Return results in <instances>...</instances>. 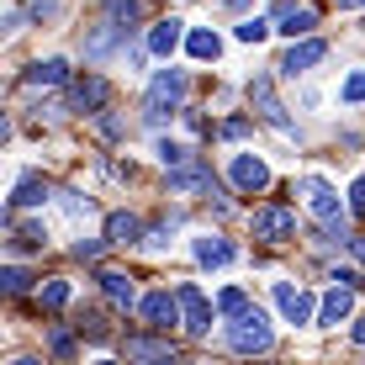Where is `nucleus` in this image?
<instances>
[{
	"label": "nucleus",
	"mask_w": 365,
	"mask_h": 365,
	"mask_svg": "<svg viewBox=\"0 0 365 365\" xmlns=\"http://www.w3.org/2000/svg\"><path fill=\"white\" fill-rule=\"evenodd\" d=\"M222 133H228V138H244V133H249V117H228V122H222Z\"/></svg>",
	"instance_id": "36"
},
{
	"label": "nucleus",
	"mask_w": 365,
	"mask_h": 365,
	"mask_svg": "<svg viewBox=\"0 0 365 365\" xmlns=\"http://www.w3.org/2000/svg\"><path fill=\"white\" fill-rule=\"evenodd\" d=\"M122 37H128V27H122V21H101V32L91 37V43H85V53H91V58H106L111 48L122 43Z\"/></svg>",
	"instance_id": "21"
},
{
	"label": "nucleus",
	"mask_w": 365,
	"mask_h": 365,
	"mask_svg": "<svg viewBox=\"0 0 365 365\" xmlns=\"http://www.w3.org/2000/svg\"><path fill=\"white\" fill-rule=\"evenodd\" d=\"M275 307H281L286 323H312V318H318L312 292H302V286H292V281H275Z\"/></svg>",
	"instance_id": "8"
},
{
	"label": "nucleus",
	"mask_w": 365,
	"mask_h": 365,
	"mask_svg": "<svg viewBox=\"0 0 365 365\" xmlns=\"http://www.w3.org/2000/svg\"><path fill=\"white\" fill-rule=\"evenodd\" d=\"M365 6V0H339V11H360Z\"/></svg>",
	"instance_id": "40"
},
{
	"label": "nucleus",
	"mask_w": 365,
	"mask_h": 365,
	"mask_svg": "<svg viewBox=\"0 0 365 365\" xmlns=\"http://www.w3.org/2000/svg\"><path fill=\"white\" fill-rule=\"evenodd\" d=\"M128 360H133V365H175V349H170V339L133 334V339H128Z\"/></svg>",
	"instance_id": "11"
},
{
	"label": "nucleus",
	"mask_w": 365,
	"mask_h": 365,
	"mask_svg": "<svg viewBox=\"0 0 365 365\" xmlns=\"http://www.w3.org/2000/svg\"><path fill=\"white\" fill-rule=\"evenodd\" d=\"M106 244H143V217H133V212H111V217H106Z\"/></svg>",
	"instance_id": "17"
},
{
	"label": "nucleus",
	"mask_w": 365,
	"mask_h": 365,
	"mask_svg": "<svg viewBox=\"0 0 365 365\" xmlns=\"http://www.w3.org/2000/svg\"><path fill=\"white\" fill-rule=\"evenodd\" d=\"M69 297H74V292H69V281H48V286H43V307H53V312H58V307H69Z\"/></svg>",
	"instance_id": "28"
},
{
	"label": "nucleus",
	"mask_w": 365,
	"mask_h": 365,
	"mask_svg": "<svg viewBox=\"0 0 365 365\" xmlns=\"http://www.w3.org/2000/svg\"><path fill=\"white\" fill-rule=\"evenodd\" d=\"M96 365H117V360H96Z\"/></svg>",
	"instance_id": "43"
},
{
	"label": "nucleus",
	"mask_w": 365,
	"mask_h": 365,
	"mask_svg": "<svg viewBox=\"0 0 365 365\" xmlns=\"http://www.w3.org/2000/svg\"><path fill=\"white\" fill-rule=\"evenodd\" d=\"M323 58H329V43H318V37H302V43L286 48V58H281L275 69H281L286 80H297V74H307L312 64H323Z\"/></svg>",
	"instance_id": "10"
},
{
	"label": "nucleus",
	"mask_w": 365,
	"mask_h": 365,
	"mask_svg": "<svg viewBox=\"0 0 365 365\" xmlns=\"http://www.w3.org/2000/svg\"><path fill=\"white\" fill-rule=\"evenodd\" d=\"M80 334H91V339H106V323H101L96 312H85V318H80Z\"/></svg>",
	"instance_id": "35"
},
{
	"label": "nucleus",
	"mask_w": 365,
	"mask_h": 365,
	"mask_svg": "<svg viewBox=\"0 0 365 365\" xmlns=\"http://www.w3.org/2000/svg\"><path fill=\"white\" fill-rule=\"evenodd\" d=\"M191 255L201 259V265H233V244L228 238H196Z\"/></svg>",
	"instance_id": "20"
},
{
	"label": "nucleus",
	"mask_w": 365,
	"mask_h": 365,
	"mask_svg": "<svg viewBox=\"0 0 365 365\" xmlns=\"http://www.w3.org/2000/svg\"><path fill=\"white\" fill-rule=\"evenodd\" d=\"M334 286H360V270H334Z\"/></svg>",
	"instance_id": "37"
},
{
	"label": "nucleus",
	"mask_w": 365,
	"mask_h": 365,
	"mask_svg": "<svg viewBox=\"0 0 365 365\" xmlns=\"http://www.w3.org/2000/svg\"><path fill=\"white\" fill-rule=\"evenodd\" d=\"M159 159H165V170H185V165H191V148H180V143H159Z\"/></svg>",
	"instance_id": "30"
},
{
	"label": "nucleus",
	"mask_w": 365,
	"mask_h": 365,
	"mask_svg": "<svg viewBox=\"0 0 365 365\" xmlns=\"http://www.w3.org/2000/svg\"><path fill=\"white\" fill-rule=\"evenodd\" d=\"M222 6H233V11H244V6H249V0H222Z\"/></svg>",
	"instance_id": "41"
},
{
	"label": "nucleus",
	"mask_w": 365,
	"mask_h": 365,
	"mask_svg": "<svg viewBox=\"0 0 365 365\" xmlns=\"http://www.w3.org/2000/svg\"><path fill=\"white\" fill-rule=\"evenodd\" d=\"M185 96V69H159L148 85V122H165Z\"/></svg>",
	"instance_id": "4"
},
{
	"label": "nucleus",
	"mask_w": 365,
	"mask_h": 365,
	"mask_svg": "<svg viewBox=\"0 0 365 365\" xmlns=\"http://www.w3.org/2000/svg\"><path fill=\"white\" fill-rule=\"evenodd\" d=\"M349 334H355V344L365 349V318H355V329H349Z\"/></svg>",
	"instance_id": "39"
},
{
	"label": "nucleus",
	"mask_w": 365,
	"mask_h": 365,
	"mask_svg": "<svg viewBox=\"0 0 365 365\" xmlns=\"http://www.w3.org/2000/svg\"><path fill=\"white\" fill-rule=\"evenodd\" d=\"M349 255H355L360 265H365V233H355V238H349Z\"/></svg>",
	"instance_id": "38"
},
{
	"label": "nucleus",
	"mask_w": 365,
	"mask_h": 365,
	"mask_svg": "<svg viewBox=\"0 0 365 365\" xmlns=\"http://www.w3.org/2000/svg\"><path fill=\"white\" fill-rule=\"evenodd\" d=\"M175 297H180V329L201 339V334L212 329V302L201 297V286H191V281H180V286H175Z\"/></svg>",
	"instance_id": "6"
},
{
	"label": "nucleus",
	"mask_w": 365,
	"mask_h": 365,
	"mask_svg": "<svg viewBox=\"0 0 365 365\" xmlns=\"http://www.w3.org/2000/svg\"><path fill=\"white\" fill-rule=\"evenodd\" d=\"M228 344L238 349V355H265V349L275 344V329H270V318L259 307H249L244 318H233V329H228Z\"/></svg>",
	"instance_id": "2"
},
{
	"label": "nucleus",
	"mask_w": 365,
	"mask_h": 365,
	"mask_svg": "<svg viewBox=\"0 0 365 365\" xmlns=\"http://www.w3.org/2000/svg\"><path fill=\"white\" fill-rule=\"evenodd\" d=\"M0 286H6L11 297H21V292H32V275L21 265H6V270H0Z\"/></svg>",
	"instance_id": "26"
},
{
	"label": "nucleus",
	"mask_w": 365,
	"mask_h": 365,
	"mask_svg": "<svg viewBox=\"0 0 365 365\" xmlns=\"http://www.w3.org/2000/svg\"><path fill=\"white\" fill-rule=\"evenodd\" d=\"M228 180H233L238 196H255V191H265V185H270V165H265L259 154H233Z\"/></svg>",
	"instance_id": "7"
},
{
	"label": "nucleus",
	"mask_w": 365,
	"mask_h": 365,
	"mask_svg": "<svg viewBox=\"0 0 365 365\" xmlns=\"http://www.w3.org/2000/svg\"><path fill=\"white\" fill-rule=\"evenodd\" d=\"M101 244H106V238H80V244H74V259H96Z\"/></svg>",
	"instance_id": "34"
},
{
	"label": "nucleus",
	"mask_w": 365,
	"mask_h": 365,
	"mask_svg": "<svg viewBox=\"0 0 365 365\" xmlns=\"http://www.w3.org/2000/svg\"><path fill=\"white\" fill-rule=\"evenodd\" d=\"M349 312H355V286H329V297L318 302V323L334 329V323H344Z\"/></svg>",
	"instance_id": "13"
},
{
	"label": "nucleus",
	"mask_w": 365,
	"mask_h": 365,
	"mask_svg": "<svg viewBox=\"0 0 365 365\" xmlns=\"http://www.w3.org/2000/svg\"><path fill=\"white\" fill-rule=\"evenodd\" d=\"M344 101H349V106H355V101H365V69H355V74L344 80Z\"/></svg>",
	"instance_id": "31"
},
{
	"label": "nucleus",
	"mask_w": 365,
	"mask_h": 365,
	"mask_svg": "<svg viewBox=\"0 0 365 365\" xmlns=\"http://www.w3.org/2000/svg\"><path fill=\"white\" fill-rule=\"evenodd\" d=\"M48 233L43 228H11V249H43Z\"/></svg>",
	"instance_id": "29"
},
{
	"label": "nucleus",
	"mask_w": 365,
	"mask_h": 365,
	"mask_svg": "<svg viewBox=\"0 0 365 365\" xmlns=\"http://www.w3.org/2000/svg\"><path fill=\"white\" fill-rule=\"evenodd\" d=\"M217 312H222V318H244V312H249V297L238 292V286H228V292L217 297Z\"/></svg>",
	"instance_id": "25"
},
{
	"label": "nucleus",
	"mask_w": 365,
	"mask_h": 365,
	"mask_svg": "<svg viewBox=\"0 0 365 365\" xmlns=\"http://www.w3.org/2000/svg\"><path fill=\"white\" fill-rule=\"evenodd\" d=\"M349 212H355V217H365V175L349 185Z\"/></svg>",
	"instance_id": "33"
},
{
	"label": "nucleus",
	"mask_w": 365,
	"mask_h": 365,
	"mask_svg": "<svg viewBox=\"0 0 365 365\" xmlns=\"http://www.w3.org/2000/svg\"><path fill=\"white\" fill-rule=\"evenodd\" d=\"M48 196H53V191H48V180H37V175H27V180L16 185V196H11V207H43Z\"/></svg>",
	"instance_id": "23"
},
{
	"label": "nucleus",
	"mask_w": 365,
	"mask_h": 365,
	"mask_svg": "<svg viewBox=\"0 0 365 365\" xmlns=\"http://www.w3.org/2000/svg\"><path fill=\"white\" fill-rule=\"evenodd\" d=\"M249 228H255V238H265V244H286V238H297V212L292 207H255Z\"/></svg>",
	"instance_id": "5"
},
{
	"label": "nucleus",
	"mask_w": 365,
	"mask_h": 365,
	"mask_svg": "<svg viewBox=\"0 0 365 365\" xmlns=\"http://www.w3.org/2000/svg\"><path fill=\"white\" fill-rule=\"evenodd\" d=\"M302 196H307V212L323 222L329 244H344V249H349V238H355V233L344 228V201L334 196V185L323 180V175H307V180H302Z\"/></svg>",
	"instance_id": "1"
},
{
	"label": "nucleus",
	"mask_w": 365,
	"mask_h": 365,
	"mask_svg": "<svg viewBox=\"0 0 365 365\" xmlns=\"http://www.w3.org/2000/svg\"><path fill=\"white\" fill-rule=\"evenodd\" d=\"M170 191H180V196H191V191H212V170H201V165L170 170Z\"/></svg>",
	"instance_id": "19"
},
{
	"label": "nucleus",
	"mask_w": 365,
	"mask_h": 365,
	"mask_svg": "<svg viewBox=\"0 0 365 365\" xmlns=\"http://www.w3.org/2000/svg\"><path fill=\"white\" fill-rule=\"evenodd\" d=\"M185 53L207 64V58H217V53H222V37H217V32H207V27H196L191 37H185Z\"/></svg>",
	"instance_id": "22"
},
{
	"label": "nucleus",
	"mask_w": 365,
	"mask_h": 365,
	"mask_svg": "<svg viewBox=\"0 0 365 365\" xmlns=\"http://www.w3.org/2000/svg\"><path fill=\"white\" fill-rule=\"evenodd\" d=\"M138 312H143V323H154V329H170V323H180V297L175 292H148L138 302Z\"/></svg>",
	"instance_id": "12"
},
{
	"label": "nucleus",
	"mask_w": 365,
	"mask_h": 365,
	"mask_svg": "<svg viewBox=\"0 0 365 365\" xmlns=\"http://www.w3.org/2000/svg\"><path fill=\"white\" fill-rule=\"evenodd\" d=\"M185 37H191V32H185V27H180V21H175V16H170V21H159V27H148V53H159V58H170V53H175V48H180V43H185Z\"/></svg>",
	"instance_id": "14"
},
{
	"label": "nucleus",
	"mask_w": 365,
	"mask_h": 365,
	"mask_svg": "<svg viewBox=\"0 0 365 365\" xmlns=\"http://www.w3.org/2000/svg\"><path fill=\"white\" fill-rule=\"evenodd\" d=\"M11 365H37V360H32V355H21V360H11Z\"/></svg>",
	"instance_id": "42"
},
{
	"label": "nucleus",
	"mask_w": 365,
	"mask_h": 365,
	"mask_svg": "<svg viewBox=\"0 0 365 365\" xmlns=\"http://www.w3.org/2000/svg\"><path fill=\"white\" fill-rule=\"evenodd\" d=\"M196 365H207V360H196Z\"/></svg>",
	"instance_id": "44"
},
{
	"label": "nucleus",
	"mask_w": 365,
	"mask_h": 365,
	"mask_svg": "<svg viewBox=\"0 0 365 365\" xmlns=\"http://www.w3.org/2000/svg\"><path fill=\"white\" fill-rule=\"evenodd\" d=\"M106 101H111V85L101 80V74H85V80L69 85V111H80V117H96Z\"/></svg>",
	"instance_id": "9"
},
{
	"label": "nucleus",
	"mask_w": 365,
	"mask_h": 365,
	"mask_svg": "<svg viewBox=\"0 0 365 365\" xmlns=\"http://www.w3.org/2000/svg\"><path fill=\"white\" fill-rule=\"evenodd\" d=\"M249 101H255L259 122H270V128L281 133V138H297V122H292V111L281 106V96H275L270 74H255V80H249Z\"/></svg>",
	"instance_id": "3"
},
{
	"label": "nucleus",
	"mask_w": 365,
	"mask_h": 365,
	"mask_svg": "<svg viewBox=\"0 0 365 365\" xmlns=\"http://www.w3.org/2000/svg\"><path fill=\"white\" fill-rule=\"evenodd\" d=\"M69 80V64L64 58H43V64H27V74H21V85L27 91H43V85H64Z\"/></svg>",
	"instance_id": "16"
},
{
	"label": "nucleus",
	"mask_w": 365,
	"mask_h": 365,
	"mask_svg": "<svg viewBox=\"0 0 365 365\" xmlns=\"http://www.w3.org/2000/svg\"><path fill=\"white\" fill-rule=\"evenodd\" d=\"M265 37H270V21H265V16L238 21V43H265Z\"/></svg>",
	"instance_id": "27"
},
{
	"label": "nucleus",
	"mask_w": 365,
	"mask_h": 365,
	"mask_svg": "<svg viewBox=\"0 0 365 365\" xmlns=\"http://www.w3.org/2000/svg\"><path fill=\"white\" fill-rule=\"evenodd\" d=\"M96 281H101V292L117 302V307H138V302H143V297L133 292V275H122V270H101Z\"/></svg>",
	"instance_id": "18"
},
{
	"label": "nucleus",
	"mask_w": 365,
	"mask_h": 365,
	"mask_svg": "<svg viewBox=\"0 0 365 365\" xmlns=\"http://www.w3.org/2000/svg\"><path fill=\"white\" fill-rule=\"evenodd\" d=\"M275 21H281L275 32H286V37H307L312 27H318V11H312V6H281V11H275Z\"/></svg>",
	"instance_id": "15"
},
{
	"label": "nucleus",
	"mask_w": 365,
	"mask_h": 365,
	"mask_svg": "<svg viewBox=\"0 0 365 365\" xmlns=\"http://www.w3.org/2000/svg\"><path fill=\"white\" fill-rule=\"evenodd\" d=\"M48 344H53V355H64V360L74 355V334H69V329H53V339H48Z\"/></svg>",
	"instance_id": "32"
},
{
	"label": "nucleus",
	"mask_w": 365,
	"mask_h": 365,
	"mask_svg": "<svg viewBox=\"0 0 365 365\" xmlns=\"http://www.w3.org/2000/svg\"><path fill=\"white\" fill-rule=\"evenodd\" d=\"M138 16H143V0H106V21H122V27H128Z\"/></svg>",
	"instance_id": "24"
}]
</instances>
